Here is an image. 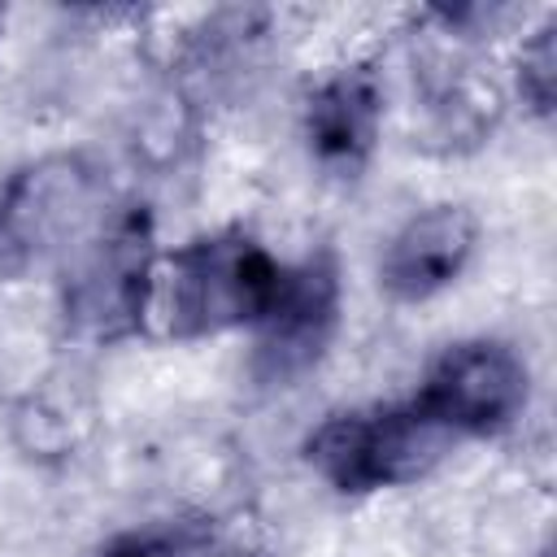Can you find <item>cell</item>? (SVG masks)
I'll use <instances>...</instances> for the list:
<instances>
[{"label": "cell", "instance_id": "1", "mask_svg": "<svg viewBox=\"0 0 557 557\" xmlns=\"http://www.w3.org/2000/svg\"><path fill=\"white\" fill-rule=\"evenodd\" d=\"M278 278L283 261H274L252 231L222 226L187 239L157 265L152 309L170 339H209L235 326H257Z\"/></svg>", "mask_w": 557, "mask_h": 557}, {"label": "cell", "instance_id": "2", "mask_svg": "<svg viewBox=\"0 0 557 557\" xmlns=\"http://www.w3.org/2000/svg\"><path fill=\"white\" fill-rule=\"evenodd\" d=\"M157 292L152 213L144 205H113L100 226L65 257L61 322L74 339L122 344L144 331Z\"/></svg>", "mask_w": 557, "mask_h": 557}, {"label": "cell", "instance_id": "3", "mask_svg": "<svg viewBox=\"0 0 557 557\" xmlns=\"http://www.w3.org/2000/svg\"><path fill=\"white\" fill-rule=\"evenodd\" d=\"M453 444L457 440L418 400H396L331 413L309 431L305 461L326 487L344 496H370L418 483L448 457Z\"/></svg>", "mask_w": 557, "mask_h": 557}, {"label": "cell", "instance_id": "4", "mask_svg": "<svg viewBox=\"0 0 557 557\" xmlns=\"http://www.w3.org/2000/svg\"><path fill=\"white\" fill-rule=\"evenodd\" d=\"M109 213L104 174L83 152L26 161L0 187V278L65 261Z\"/></svg>", "mask_w": 557, "mask_h": 557}, {"label": "cell", "instance_id": "5", "mask_svg": "<svg viewBox=\"0 0 557 557\" xmlns=\"http://www.w3.org/2000/svg\"><path fill=\"white\" fill-rule=\"evenodd\" d=\"M344 278L331 248H313L296 265H283L274 300L257 318L252 379L261 387H296L309 379L339 335Z\"/></svg>", "mask_w": 557, "mask_h": 557}, {"label": "cell", "instance_id": "6", "mask_svg": "<svg viewBox=\"0 0 557 557\" xmlns=\"http://www.w3.org/2000/svg\"><path fill=\"white\" fill-rule=\"evenodd\" d=\"M527 396L531 370L505 339H461L431 361L413 400L453 440H483L513 426V418L527 409Z\"/></svg>", "mask_w": 557, "mask_h": 557}, {"label": "cell", "instance_id": "7", "mask_svg": "<svg viewBox=\"0 0 557 557\" xmlns=\"http://www.w3.org/2000/svg\"><path fill=\"white\" fill-rule=\"evenodd\" d=\"M383 131V78L370 61H352L331 70L309 96L300 113V135L313 165L326 178L352 183L366 174Z\"/></svg>", "mask_w": 557, "mask_h": 557}, {"label": "cell", "instance_id": "8", "mask_svg": "<svg viewBox=\"0 0 557 557\" xmlns=\"http://www.w3.org/2000/svg\"><path fill=\"white\" fill-rule=\"evenodd\" d=\"M479 244V222L461 205H431L413 213L383 248L379 283L400 305H422L453 287Z\"/></svg>", "mask_w": 557, "mask_h": 557}, {"label": "cell", "instance_id": "9", "mask_svg": "<svg viewBox=\"0 0 557 557\" xmlns=\"http://www.w3.org/2000/svg\"><path fill=\"white\" fill-rule=\"evenodd\" d=\"M213 544V518H157L109 535L91 557H205Z\"/></svg>", "mask_w": 557, "mask_h": 557}, {"label": "cell", "instance_id": "10", "mask_svg": "<svg viewBox=\"0 0 557 557\" xmlns=\"http://www.w3.org/2000/svg\"><path fill=\"white\" fill-rule=\"evenodd\" d=\"M557 22L548 17L518 52V96L535 117H553V91H557Z\"/></svg>", "mask_w": 557, "mask_h": 557}, {"label": "cell", "instance_id": "11", "mask_svg": "<svg viewBox=\"0 0 557 557\" xmlns=\"http://www.w3.org/2000/svg\"><path fill=\"white\" fill-rule=\"evenodd\" d=\"M239 557H261V553H239Z\"/></svg>", "mask_w": 557, "mask_h": 557}, {"label": "cell", "instance_id": "12", "mask_svg": "<svg viewBox=\"0 0 557 557\" xmlns=\"http://www.w3.org/2000/svg\"><path fill=\"white\" fill-rule=\"evenodd\" d=\"M540 557H548V548H544V553H540Z\"/></svg>", "mask_w": 557, "mask_h": 557}, {"label": "cell", "instance_id": "13", "mask_svg": "<svg viewBox=\"0 0 557 557\" xmlns=\"http://www.w3.org/2000/svg\"><path fill=\"white\" fill-rule=\"evenodd\" d=\"M0 26H4V13H0Z\"/></svg>", "mask_w": 557, "mask_h": 557}]
</instances>
